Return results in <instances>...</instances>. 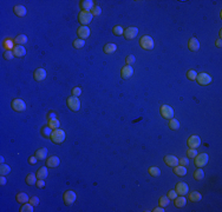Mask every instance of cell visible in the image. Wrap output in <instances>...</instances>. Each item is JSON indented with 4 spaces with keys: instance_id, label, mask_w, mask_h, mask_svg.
I'll return each instance as SVG.
<instances>
[{
    "instance_id": "6da1fadb",
    "label": "cell",
    "mask_w": 222,
    "mask_h": 212,
    "mask_svg": "<svg viewBox=\"0 0 222 212\" xmlns=\"http://www.w3.org/2000/svg\"><path fill=\"white\" fill-rule=\"evenodd\" d=\"M65 138H66V135H65V132H64L63 130L57 129V130H53V131H52L51 140H52L55 144H62V143H64Z\"/></svg>"
},
{
    "instance_id": "7a4b0ae2",
    "label": "cell",
    "mask_w": 222,
    "mask_h": 212,
    "mask_svg": "<svg viewBox=\"0 0 222 212\" xmlns=\"http://www.w3.org/2000/svg\"><path fill=\"white\" fill-rule=\"evenodd\" d=\"M92 13L90 11H82L78 16V19H79V22L82 24V26H86L88 24H90L92 21Z\"/></svg>"
},
{
    "instance_id": "3957f363",
    "label": "cell",
    "mask_w": 222,
    "mask_h": 212,
    "mask_svg": "<svg viewBox=\"0 0 222 212\" xmlns=\"http://www.w3.org/2000/svg\"><path fill=\"white\" fill-rule=\"evenodd\" d=\"M140 45H141V47H142V48H144V50L149 51V50H152V48H154L155 42H154V40H152L151 37H149V36H144V37H142L141 40H140Z\"/></svg>"
},
{
    "instance_id": "277c9868",
    "label": "cell",
    "mask_w": 222,
    "mask_h": 212,
    "mask_svg": "<svg viewBox=\"0 0 222 212\" xmlns=\"http://www.w3.org/2000/svg\"><path fill=\"white\" fill-rule=\"evenodd\" d=\"M68 106H69V109L71 111H74V112L78 111L80 109V101H79L78 97H69L68 98Z\"/></svg>"
},
{
    "instance_id": "5b68a950",
    "label": "cell",
    "mask_w": 222,
    "mask_h": 212,
    "mask_svg": "<svg viewBox=\"0 0 222 212\" xmlns=\"http://www.w3.org/2000/svg\"><path fill=\"white\" fill-rule=\"evenodd\" d=\"M12 109L14 111H17V112H22V111L26 110V104L21 99H14L12 101Z\"/></svg>"
},
{
    "instance_id": "8992f818",
    "label": "cell",
    "mask_w": 222,
    "mask_h": 212,
    "mask_svg": "<svg viewBox=\"0 0 222 212\" xmlns=\"http://www.w3.org/2000/svg\"><path fill=\"white\" fill-rule=\"evenodd\" d=\"M208 154L207 153H200L195 157V165L197 167H202L208 163Z\"/></svg>"
},
{
    "instance_id": "52a82bcc",
    "label": "cell",
    "mask_w": 222,
    "mask_h": 212,
    "mask_svg": "<svg viewBox=\"0 0 222 212\" xmlns=\"http://www.w3.org/2000/svg\"><path fill=\"white\" fill-rule=\"evenodd\" d=\"M63 198H64V203H65L66 205H72L74 202H76L77 196H76V193H74V191L69 190V191H66V192L64 193Z\"/></svg>"
},
{
    "instance_id": "ba28073f",
    "label": "cell",
    "mask_w": 222,
    "mask_h": 212,
    "mask_svg": "<svg viewBox=\"0 0 222 212\" xmlns=\"http://www.w3.org/2000/svg\"><path fill=\"white\" fill-rule=\"evenodd\" d=\"M188 146L190 147V149H197L200 145H201V139H200V137L199 135H191V137H189L188 138Z\"/></svg>"
},
{
    "instance_id": "9c48e42d",
    "label": "cell",
    "mask_w": 222,
    "mask_h": 212,
    "mask_svg": "<svg viewBox=\"0 0 222 212\" xmlns=\"http://www.w3.org/2000/svg\"><path fill=\"white\" fill-rule=\"evenodd\" d=\"M161 115H162L163 118H166V119H171L174 117V110L169 105H162V107H161Z\"/></svg>"
},
{
    "instance_id": "30bf717a",
    "label": "cell",
    "mask_w": 222,
    "mask_h": 212,
    "mask_svg": "<svg viewBox=\"0 0 222 212\" xmlns=\"http://www.w3.org/2000/svg\"><path fill=\"white\" fill-rule=\"evenodd\" d=\"M196 80L199 81V84H200V85H209V84L212 83V77H210L208 73L202 72V73L197 74Z\"/></svg>"
},
{
    "instance_id": "8fae6325",
    "label": "cell",
    "mask_w": 222,
    "mask_h": 212,
    "mask_svg": "<svg viewBox=\"0 0 222 212\" xmlns=\"http://www.w3.org/2000/svg\"><path fill=\"white\" fill-rule=\"evenodd\" d=\"M137 34H138V28L137 27H128L127 30H124V37L128 40L136 38Z\"/></svg>"
},
{
    "instance_id": "7c38bea8",
    "label": "cell",
    "mask_w": 222,
    "mask_h": 212,
    "mask_svg": "<svg viewBox=\"0 0 222 212\" xmlns=\"http://www.w3.org/2000/svg\"><path fill=\"white\" fill-rule=\"evenodd\" d=\"M132 74H134V68L131 67V65L124 66L121 71V77L123 79H129V78L132 77Z\"/></svg>"
},
{
    "instance_id": "4fadbf2b",
    "label": "cell",
    "mask_w": 222,
    "mask_h": 212,
    "mask_svg": "<svg viewBox=\"0 0 222 212\" xmlns=\"http://www.w3.org/2000/svg\"><path fill=\"white\" fill-rule=\"evenodd\" d=\"M78 36H79V39H86L89 38V36H90V28L88 27V26H80L79 28H78Z\"/></svg>"
},
{
    "instance_id": "5bb4252c",
    "label": "cell",
    "mask_w": 222,
    "mask_h": 212,
    "mask_svg": "<svg viewBox=\"0 0 222 212\" xmlns=\"http://www.w3.org/2000/svg\"><path fill=\"white\" fill-rule=\"evenodd\" d=\"M175 191L177 192V194H180V196H184V194H187L188 191H189V187H188V185H187L185 183L181 182V183H178V184L176 185V190H175Z\"/></svg>"
},
{
    "instance_id": "9a60e30c",
    "label": "cell",
    "mask_w": 222,
    "mask_h": 212,
    "mask_svg": "<svg viewBox=\"0 0 222 212\" xmlns=\"http://www.w3.org/2000/svg\"><path fill=\"white\" fill-rule=\"evenodd\" d=\"M164 163H166L168 166L175 167V166L178 165V159L175 155H166L164 157Z\"/></svg>"
},
{
    "instance_id": "2e32d148",
    "label": "cell",
    "mask_w": 222,
    "mask_h": 212,
    "mask_svg": "<svg viewBox=\"0 0 222 212\" xmlns=\"http://www.w3.org/2000/svg\"><path fill=\"white\" fill-rule=\"evenodd\" d=\"M33 77H34V79H36L37 81H41V80H44V79L46 78V71H45V68H41V67L37 68V70L34 71Z\"/></svg>"
},
{
    "instance_id": "e0dca14e",
    "label": "cell",
    "mask_w": 222,
    "mask_h": 212,
    "mask_svg": "<svg viewBox=\"0 0 222 212\" xmlns=\"http://www.w3.org/2000/svg\"><path fill=\"white\" fill-rule=\"evenodd\" d=\"M188 47H189V50L193 51V52L199 51V48H200V41L196 38H191L189 40V42H188Z\"/></svg>"
},
{
    "instance_id": "ac0fdd59",
    "label": "cell",
    "mask_w": 222,
    "mask_h": 212,
    "mask_svg": "<svg viewBox=\"0 0 222 212\" xmlns=\"http://www.w3.org/2000/svg\"><path fill=\"white\" fill-rule=\"evenodd\" d=\"M13 11H14L16 16H18V17H25V16H26V13H27L26 7H25V6H22V5H17V6H14Z\"/></svg>"
},
{
    "instance_id": "d6986e66",
    "label": "cell",
    "mask_w": 222,
    "mask_h": 212,
    "mask_svg": "<svg viewBox=\"0 0 222 212\" xmlns=\"http://www.w3.org/2000/svg\"><path fill=\"white\" fill-rule=\"evenodd\" d=\"M59 164H60V159H59L58 157H56V155L50 157V158L47 159V161H46V165H47L49 167H57Z\"/></svg>"
},
{
    "instance_id": "ffe728a7",
    "label": "cell",
    "mask_w": 222,
    "mask_h": 212,
    "mask_svg": "<svg viewBox=\"0 0 222 212\" xmlns=\"http://www.w3.org/2000/svg\"><path fill=\"white\" fill-rule=\"evenodd\" d=\"M13 53L16 57H24L26 54V50L22 45H17L14 48H13Z\"/></svg>"
},
{
    "instance_id": "44dd1931",
    "label": "cell",
    "mask_w": 222,
    "mask_h": 212,
    "mask_svg": "<svg viewBox=\"0 0 222 212\" xmlns=\"http://www.w3.org/2000/svg\"><path fill=\"white\" fill-rule=\"evenodd\" d=\"M2 46L5 47L6 51H12L16 46H14V40H12L11 38H6L2 42Z\"/></svg>"
},
{
    "instance_id": "7402d4cb",
    "label": "cell",
    "mask_w": 222,
    "mask_h": 212,
    "mask_svg": "<svg viewBox=\"0 0 222 212\" xmlns=\"http://www.w3.org/2000/svg\"><path fill=\"white\" fill-rule=\"evenodd\" d=\"M80 7L83 11H91L93 8V1L92 0H83L80 2Z\"/></svg>"
},
{
    "instance_id": "603a6c76",
    "label": "cell",
    "mask_w": 222,
    "mask_h": 212,
    "mask_svg": "<svg viewBox=\"0 0 222 212\" xmlns=\"http://www.w3.org/2000/svg\"><path fill=\"white\" fill-rule=\"evenodd\" d=\"M34 155L37 157L39 160H44V159L46 158V155H47V149H46V147L39 149V150L36 151V154H34Z\"/></svg>"
},
{
    "instance_id": "cb8c5ba5",
    "label": "cell",
    "mask_w": 222,
    "mask_h": 212,
    "mask_svg": "<svg viewBox=\"0 0 222 212\" xmlns=\"http://www.w3.org/2000/svg\"><path fill=\"white\" fill-rule=\"evenodd\" d=\"M116 50H117V45H116V44H113V42L106 44V45L104 46V52H105L106 54L115 53V52H116Z\"/></svg>"
},
{
    "instance_id": "d4e9b609",
    "label": "cell",
    "mask_w": 222,
    "mask_h": 212,
    "mask_svg": "<svg viewBox=\"0 0 222 212\" xmlns=\"http://www.w3.org/2000/svg\"><path fill=\"white\" fill-rule=\"evenodd\" d=\"M47 176H49L47 167L43 166V167H40V169L38 170V172H37V178H38V179H46V178H47Z\"/></svg>"
},
{
    "instance_id": "484cf974",
    "label": "cell",
    "mask_w": 222,
    "mask_h": 212,
    "mask_svg": "<svg viewBox=\"0 0 222 212\" xmlns=\"http://www.w3.org/2000/svg\"><path fill=\"white\" fill-rule=\"evenodd\" d=\"M174 172L177 174V176H180V177H183V176H185V174H187V169H185V166L177 165V166H175V169H174Z\"/></svg>"
},
{
    "instance_id": "4316f807",
    "label": "cell",
    "mask_w": 222,
    "mask_h": 212,
    "mask_svg": "<svg viewBox=\"0 0 222 212\" xmlns=\"http://www.w3.org/2000/svg\"><path fill=\"white\" fill-rule=\"evenodd\" d=\"M202 199V194L197 191H194V192L189 193V200L191 202H200Z\"/></svg>"
},
{
    "instance_id": "83f0119b",
    "label": "cell",
    "mask_w": 222,
    "mask_h": 212,
    "mask_svg": "<svg viewBox=\"0 0 222 212\" xmlns=\"http://www.w3.org/2000/svg\"><path fill=\"white\" fill-rule=\"evenodd\" d=\"M185 204H187V199H185L183 196L176 197V198H175V206H177V208H183V206H185Z\"/></svg>"
},
{
    "instance_id": "f1b7e54d",
    "label": "cell",
    "mask_w": 222,
    "mask_h": 212,
    "mask_svg": "<svg viewBox=\"0 0 222 212\" xmlns=\"http://www.w3.org/2000/svg\"><path fill=\"white\" fill-rule=\"evenodd\" d=\"M17 202L25 204V203H28V202H30V198H28V196H27L26 193L20 192L17 194Z\"/></svg>"
},
{
    "instance_id": "f546056e",
    "label": "cell",
    "mask_w": 222,
    "mask_h": 212,
    "mask_svg": "<svg viewBox=\"0 0 222 212\" xmlns=\"http://www.w3.org/2000/svg\"><path fill=\"white\" fill-rule=\"evenodd\" d=\"M26 183H27L28 185H34V184H37V176L33 173H30L26 177Z\"/></svg>"
},
{
    "instance_id": "4dcf8cb0",
    "label": "cell",
    "mask_w": 222,
    "mask_h": 212,
    "mask_svg": "<svg viewBox=\"0 0 222 212\" xmlns=\"http://www.w3.org/2000/svg\"><path fill=\"white\" fill-rule=\"evenodd\" d=\"M49 126H50L52 130H57V129H59L60 123H59V120H58L57 118H55V119H50V120H49Z\"/></svg>"
},
{
    "instance_id": "1f68e13d",
    "label": "cell",
    "mask_w": 222,
    "mask_h": 212,
    "mask_svg": "<svg viewBox=\"0 0 222 212\" xmlns=\"http://www.w3.org/2000/svg\"><path fill=\"white\" fill-rule=\"evenodd\" d=\"M169 127H170L171 130H178V129H180V123H178V120L171 118L170 121H169Z\"/></svg>"
},
{
    "instance_id": "d6a6232c",
    "label": "cell",
    "mask_w": 222,
    "mask_h": 212,
    "mask_svg": "<svg viewBox=\"0 0 222 212\" xmlns=\"http://www.w3.org/2000/svg\"><path fill=\"white\" fill-rule=\"evenodd\" d=\"M11 172V167L6 164H1L0 166V174L1 176H7V174Z\"/></svg>"
},
{
    "instance_id": "836d02e7",
    "label": "cell",
    "mask_w": 222,
    "mask_h": 212,
    "mask_svg": "<svg viewBox=\"0 0 222 212\" xmlns=\"http://www.w3.org/2000/svg\"><path fill=\"white\" fill-rule=\"evenodd\" d=\"M148 172H149V174H151L152 177H158V176L161 174V170H160L158 167H156V166H151V167H149Z\"/></svg>"
},
{
    "instance_id": "e575fe53",
    "label": "cell",
    "mask_w": 222,
    "mask_h": 212,
    "mask_svg": "<svg viewBox=\"0 0 222 212\" xmlns=\"http://www.w3.org/2000/svg\"><path fill=\"white\" fill-rule=\"evenodd\" d=\"M194 178L196 179V180H202L204 178V172L201 170V167L200 169H197L195 172H194Z\"/></svg>"
},
{
    "instance_id": "d590c367",
    "label": "cell",
    "mask_w": 222,
    "mask_h": 212,
    "mask_svg": "<svg viewBox=\"0 0 222 212\" xmlns=\"http://www.w3.org/2000/svg\"><path fill=\"white\" fill-rule=\"evenodd\" d=\"M16 42L18 45H22V44H26L27 42V37L25 34H19L18 37L16 38Z\"/></svg>"
},
{
    "instance_id": "8d00e7d4",
    "label": "cell",
    "mask_w": 222,
    "mask_h": 212,
    "mask_svg": "<svg viewBox=\"0 0 222 212\" xmlns=\"http://www.w3.org/2000/svg\"><path fill=\"white\" fill-rule=\"evenodd\" d=\"M20 211L21 212H33V205L32 204H27V203H25L22 206H21V209H20Z\"/></svg>"
},
{
    "instance_id": "74e56055",
    "label": "cell",
    "mask_w": 222,
    "mask_h": 212,
    "mask_svg": "<svg viewBox=\"0 0 222 212\" xmlns=\"http://www.w3.org/2000/svg\"><path fill=\"white\" fill-rule=\"evenodd\" d=\"M84 45H85V40H83V39H77L74 41V48H82V47H84Z\"/></svg>"
},
{
    "instance_id": "f35d334b",
    "label": "cell",
    "mask_w": 222,
    "mask_h": 212,
    "mask_svg": "<svg viewBox=\"0 0 222 212\" xmlns=\"http://www.w3.org/2000/svg\"><path fill=\"white\" fill-rule=\"evenodd\" d=\"M112 31H113V34L115 36H122V34H124V28L122 26H115Z\"/></svg>"
},
{
    "instance_id": "ab89813d",
    "label": "cell",
    "mask_w": 222,
    "mask_h": 212,
    "mask_svg": "<svg viewBox=\"0 0 222 212\" xmlns=\"http://www.w3.org/2000/svg\"><path fill=\"white\" fill-rule=\"evenodd\" d=\"M187 78H188L189 80H196V78H197L196 71H194V70L188 71V72H187Z\"/></svg>"
},
{
    "instance_id": "60d3db41",
    "label": "cell",
    "mask_w": 222,
    "mask_h": 212,
    "mask_svg": "<svg viewBox=\"0 0 222 212\" xmlns=\"http://www.w3.org/2000/svg\"><path fill=\"white\" fill-rule=\"evenodd\" d=\"M91 13H92L93 17H94V16H99V14L102 13V8H100L99 6H93V8L91 10Z\"/></svg>"
},
{
    "instance_id": "b9f144b4",
    "label": "cell",
    "mask_w": 222,
    "mask_h": 212,
    "mask_svg": "<svg viewBox=\"0 0 222 212\" xmlns=\"http://www.w3.org/2000/svg\"><path fill=\"white\" fill-rule=\"evenodd\" d=\"M13 57H14L13 51H5V53H4V58L5 59L11 60V59H13Z\"/></svg>"
},
{
    "instance_id": "7bdbcfd3",
    "label": "cell",
    "mask_w": 222,
    "mask_h": 212,
    "mask_svg": "<svg viewBox=\"0 0 222 212\" xmlns=\"http://www.w3.org/2000/svg\"><path fill=\"white\" fill-rule=\"evenodd\" d=\"M168 204H169V198H168V197H161V199H160V205H161L162 208H164Z\"/></svg>"
},
{
    "instance_id": "ee69618b",
    "label": "cell",
    "mask_w": 222,
    "mask_h": 212,
    "mask_svg": "<svg viewBox=\"0 0 222 212\" xmlns=\"http://www.w3.org/2000/svg\"><path fill=\"white\" fill-rule=\"evenodd\" d=\"M187 154L189 158H195L197 155V151H196V149H190V150H188Z\"/></svg>"
},
{
    "instance_id": "f6af8a7d",
    "label": "cell",
    "mask_w": 222,
    "mask_h": 212,
    "mask_svg": "<svg viewBox=\"0 0 222 212\" xmlns=\"http://www.w3.org/2000/svg\"><path fill=\"white\" fill-rule=\"evenodd\" d=\"M52 131H53V130H52L50 126H47V127H44V129H43V133H44V135H47V137H51Z\"/></svg>"
},
{
    "instance_id": "bcb514c9",
    "label": "cell",
    "mask_w": 222,
    "mask_h": 212,
    "mask_svg": "<svg viewBox=\"0 0 222 212\" xmlns=\"http://www.w3.org/2000/svg\"><path fill=\"white\" fill-rule=\"evenodd\" d=\"M80 94H82V89L80 87H74L72 89V96L79 97Z\"/></svg>"
},
{
    "instance_id": "7dc6e473",
    "label": "cell",
    "mask_w": 222,
    "mask_h": 212,
    "mask_svg": "<svg viewBox=\"0 0 222 212\" xmlns=\"http://www.w3.org/2000/svg\"><path fill=\"white\" fill-rule=\"evenodd\" d=\"M28 203L32 204L33 206H37L38 204H39V198L38 197H32V198H30V202Z\"/></svg>"
},
{
    "instance_id": "c3c4849f",
    "label": "cell",
    "mask_w": 222,
    "mask_h": 212,
    "mask_svg": "<svg viewBox=\"0 0 222 212\" xmlns=\"http://www.w3.org/2000/svg\"><path fill=\"white\" fill-rule=\"evenodd\" d=\"M177 197V192L175 191V190H170L169 192H168V198L169 199H175Z\"/></svg>"
},
{
    "instance_id": "681fc988",
    "label": "cell",
    "mask_w": 222,
    "mask_h": 212,
    "mask_svg": "<svg viewBox=\"0 0 222 212\" xmlns=\"http://www.w3.org/2000/svg\"><path fill=\"white\" fill-rule=\"evenodd\" d=\"M135 61H136V59H135V57H134L132 54H130V56H128V57H127V64H128V65L134 64Z\"/></svg>"
},
{
    "instance_id": "f907efd6",
    "label": "cell",
    "mask_w": 222,
    "mask_h": 212,
    "mask_svg": "<svg viewBox=\"0 0 222 212\" xmlns=\"http://www.w3.org/2000/svg\"><path fill=\"white\" fill-rule=\"evenodd\" d=\"M178 164H181L182 166H188V164H189V160H188L187 158H181V159L178 160Z\"/></svg>"
},
{
    "instance_id": "816d5d0a",
    "label": "cell",
    "mask_w": 222,
    "mask_h": 212,
    "mask_svg": "<svg viewBox=\"0 0 222 212\" xmlns=\"http://www.w3.org/2000/svg\"><path fill=\"white\" fill-rule=\"evenodd\" d=\"M36 185H37L39 189L44 187V186H45V182H44V179H38V180H37V184H36Z\"/></svg>"
},
{
    "instance_id": "f5cc1de1",
    "label": "cell",
    "mask_w": 222,
    "mask_h": 212,
    "mask_svg": "<svg viewBox=\"0 0 222 212\" xmlns=\"http://www.w3.org/2000/svg\"><path fill=\"white\" fill-rule=\"evenodd\" d=\"M37 157L36 155H32V157H30V159H28V161H30V164L31 165H34V164H37Z\"/></svg>"
},
{
    "instance_id": "db71d44e",
    "label": "cell",
    "mask_w": 222,
    "mask_h": 212,
    "mask_svg": "<svg viewBox=\"0 0 222 212\" xmlns=\"http://www.w3.org/2000/svg\"><path fill=\"white\" fill-rule=\"evenodd\" d=\"M6 182H7V180H6L5 176H1V178H0V184H1V185H5V184H6Z\"/></svg>"
},
{
    "instance_id": "11a10c76",
    "label": "cell",
    "mask_w": 222,
    "mask_h": 212,
    "mask_svg": "<svg viewBox=\"0 0 222 212\" xmlns=\"http://www.w3.org/2000/svg\"><path fill=\"white\" fill-rule=\"evenodd\" d=\"M152 211L154 212H164V210H163V208H156V209H154Z\"/></svg>"
},
{
    "instance_id": "9f6ffc18",
    "label": "cell",
    "mask_w": 222,
    "mask_h": 212,
    "mask_svg": "<svg viewBox=\"0 0 222 212\" xmlns=\"http://www.w3.org/2000/svg\"><path fill=\"white\" fill-rule=\"evenodd\" d=\"M216 46H218V47H221V46H222V41H221V39H219V40L216 41Z\"/></svg>"
},
{
    "instance_id": "6f0895ef",
    "label": "cell",
    "mask_w": 222,
    "mask_h": 212,
    "mask_svg": "<svg viewBox=\"0 0 222 212\" xmlns=\"http://www.w3.org/2000/svg\"><path fill=\"white\" fill-rule=\"evenodd\" d=\"M49 118H50V119H55V118H56V113L51 112V113H50V116H49Z\"/></svg>"
},
{
    "instance_id": "680465c9",
    "label": "cell",
    "mask_w": 222,
    "mask_h": 212,
    "mask_svg": "<svg viewBox=\"0 0 222 212\" xmlns=\"http://www.w3.org/2000/svg\"><path fill=\"white\" fill-rule=\"evenodd\" d=\"M0 161H1V164H4V161H5V159H4V157H0Z\"/></svg>"
}]
</instances>
